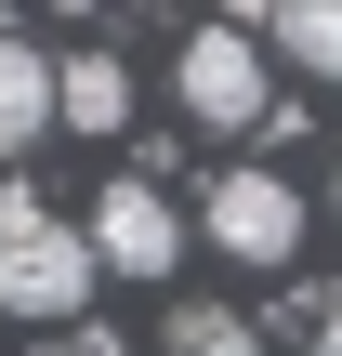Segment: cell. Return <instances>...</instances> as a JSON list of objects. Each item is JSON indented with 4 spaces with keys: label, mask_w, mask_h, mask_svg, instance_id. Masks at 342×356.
Listing matches in <instances>:
<instances>
[{
    "label": "cell",
    "mask_w": 342,
    "mask_h": 356,
    "mask_svg": "<svg viewBox=\"0 0 342 356\" xmlns=\"http://www.w3.org/2000/svg\"><path fill=\"white\" fill-rule=\"evenodd\" d=\"M171 356H264V343H250V317H224V304H185V317H171Z\"/></svg>",
    "instance_id": "ba28073f"
},
{
    "label": "cell",
    "mask_w": 342,
    "mask_h": 356,
    "mask_svg": "<svg viewBox=\"0 0 342 356\" xmlns=\"http://www.w3.org/2000/svg\"><path fill=\"white\" fill-rule=\"evenodd\" d=\"M92 277H171L185 264V211H171V185L158 172H119L105 198H92Z\"/></svg>",
    "instance_id": "3957f363"
},
{
    "label": "cell",
    "mask_w": 342,
    "mask_h": 356,
    "mask_svg": "<svg viewBox=\"0 0 342 356\" xmlns=\"http://www.w3.org/2000/svg\"><path fill=\"white\" fill-rule=\"evenodd\" d=\"M171 106L198 132H264L277 119V66L250 26H185V66H171Z\"/></svg>",
    "instance_id": "6da1fadb"
},
{
    "label": "cell",
    "mask_w": 342,
    "mask_h": 356,
    "mask_svg": "<svg viewBox=\"0 0 342 356\" xmlns=\"http://www.w3.org/2000/svg\"><path fill=\"white\" fill-rule=\"evenodd\" d=\"M316 356H342V277L316 291Z\"/></svg>",
    "instance_id": "9c48e42d"
},
{
    "label": "cell",
    "mask_w": 342,
    "mask_h": 356,
    "mask_svg": "<svg viewBox=\"0 0 342 356\" xmlns=\"http://www.w3.org/2000/svg\"><path fill=\"white\" fill-rule=\"evenodd\" d=\"M40 356H105V343H92V330H79V343H40Z\"/></svg>",
    "instance_id": "8fae6325"
},
{
    "label": "cell",
    "mask_w": 342,
    "mask_h": 356,
    "mask_svg": "<svg viewBox=\"0 0 342 356\" xmlns=\"http://www.w3.org/2000/svg\"><path fill=\"white\" fill-rule=\"evenodd\" d=\"M53 119H66V132H119V119H132V66H119V53H66V66H53Z\"/></svg>",
    "instance_id": "52a82bcc"
},
{
    "label": "cell",
    "mask_w": 342,
    "mask_h": 356,
    "mask_svg": "<svg viewBox=\"0 0 342 356\" xmlns=\"http://www.w3.org/2000/svg\"><path fill=\"white\" fill-rule=\"evenodd\" d=\"M92 304V251H79V225H13L0 238V317H79Z\"/></svg>",
    "instance_id": "277c9868"
},
{
    "label": "cell",
    "mask_w": 342,
    "mask_h": 356,
    "mask_svg": "<svg viewBox=\"0 0 342 356\" xmlns=\"http://www.w3.org/2000/svg\"><path fill=\"white\" fill-rule=\"evenodd\" d=\"M40 132H53V53L0 26V159H26Z\"/></svg>",
    "instance_id": "5b68a950"
},
{
    "label": "cell",
    "mask_w": 342,
    "mask_h": 356,
    "mask_svg": "<svg viewBox=\"0 0 342 356\" xmlns=\"http://www.w3.org/2000/svg\"><path fill=\"white\" fill-rule=\"evenodd\" d=\"M198 238H211L224 264L277 277V264L303 251V185H290V172H211V198H198Z\"/></svg>",
    "instance_id": "7a4b0ae2"
},
{
    "label": "cell",
    "mask_w": 342,
    "mask_h": 356,
    "mask_svg": "<svg viewBox=\"0 0 342 356\" xmlns=\"http://www.w3.org/2000/svg\"><path fill=\"white\" fill-rule=\"evenodd\" d=\"M250 40H264V66H303V79L342 92V0H290V13H264Z\"/></svg>",
    "instance_id": "8992f818"
},
{
    "label": "cell",
    "mask_w": 342,
    "mask_h": 356,
    "mask_svg": "<svg viewBox=\"0 0 342 356\" xmlns=\"http://www.w3.org/2000/svg\"><path fill=\"white\" fill-rule=\"evenodd\" d=\"M13 225H40V198H26V185H0V238H13Z\"/></svg>",
    "instance_id": "30bf717a"
}]
</instances>
